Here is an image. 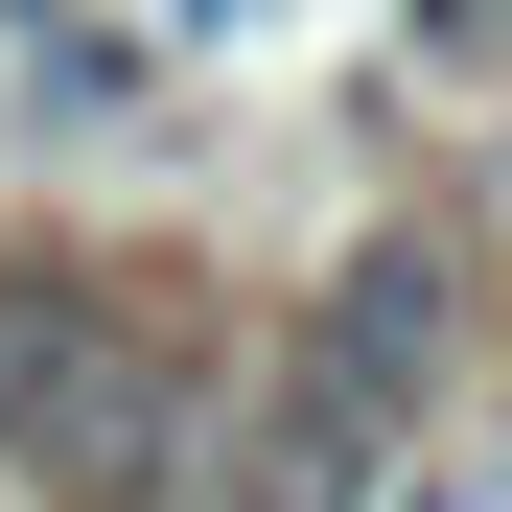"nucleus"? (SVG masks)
Here are the masks:
<instances>
[{
    "label": "nucleus",
    "instance_id": "3",
    "mask_svg": "<svg viewBox=\"0 0 512 512\" xmlns=\"http://www.w3.org/2000/svg\"><path fill=\"white\" fill-rule=\"evenodd\" d=\"M24 94L47 117H117V94H163V47L140 24H24Z\"/></svg>",
    "mask_w": 512,
    "mask_h": 512
},
{
    "label": "nucleus",
    "instance_id": "2",
    "mask_svg": "<svg viewBox=\"0 0 512 512\" xmlns=\"http://www.w3.org/2000/svg\"><path fill=\"white\" fill-rule=\"evenodd\" d=\"M443 373V233H373L326 280V396H419Z\"/></svg>",
    "mask_w": 512,
    "mask_h": 512
},
{
    "label": "nucleus",
    "instance_id": "1",
    "mask_svg": "<svg viewBox=\"0 0 512 512\" xmlns=\"http://www.w3.org/2000/svg\"><path fill=\"white\" fill-rule=\"evenodd\" d=\"M163 419H187V350L140 326V280L24 256V280H0V466L94 489V466H140V443H163Z\"/></svg>",
    "mask_w": 512,
    "mask_h": 512
}]
</instances>
